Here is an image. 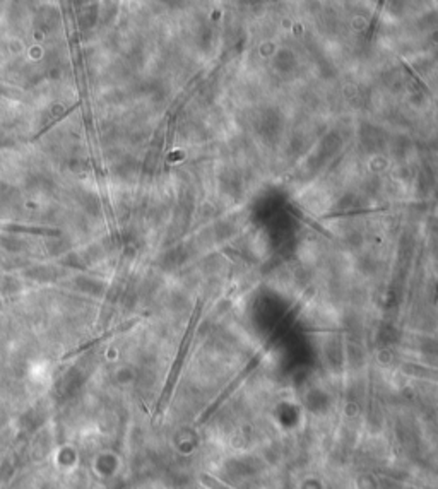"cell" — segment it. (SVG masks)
Listing matches in <instances>:
<instances>
[{"label":"cell","instance_id":"6da1fadb","mask_svg":"<svg viewBox=\"0 0 438 489\" xmlns=\"http://www.w3.org/2000/svg\"><path fill=\"white\" fill-rule=\"evenodd\" d=\"M402 370L409 375L420 376V378H428V380L438 381V370H430V368H425V366H416V364H404Z\"/></svg>","mask_w":438,"mask_h":489},{"label":"cell","instance_id":"7a4b0ae2","mask_svg":"<svg viewBox=\"0 0 438 489\" xmlns=\"http://www.w3.org/2000/svg\"><path fill=\"white\" fill-rule=\"evenodd\" d=\"M201 482L204 484V486H207L209 489H233L228 486V484L217 481L216 477L209 476V474H201Z\"/></svg>","mask_w":438,"mask_h":489}]
</instances>
